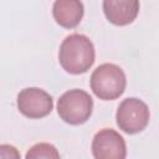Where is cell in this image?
<instances>
[{"mask_svg": "<svg viewBox=\"0 0 159 159\" xmlns=\"http://www.w3.org/2000/svg\"><path fill=\"white\" fill-rule=\"evenodd\" d=\"M25 159H61L57 148L46 142L34 144L25 155Z\"/></svg>", "mask_w": 159, "mask_h": 159, "instance_id": "9", "label": "cell"}, {"mask_svg": "<svg viewBox=\"0 0 159 159\" xmlns=\"http://www.w3.org/2000/svg\"><path fill=\"white\" fill-rule=\"evenodd\" d=\"M150 112L145 102L129 97L123 99L116 113V122L119 129L127 134H135L145 129L149 123Z\"/></svg>", "mask_w": 159, "mask_h": 159, "instance_id": "4", "label": "cell"}, {"mask_svg": "<svg viewBox=\"0 0 159 159\" xmlns=\"http://www.w3.org/2000/svg\"><path fill=\"white\" fill-rule=\"evenodd\" d=\"M103 12L107 20L116 26L132 24L139 14V1L137 0H104Z\"/></svg>", "mask_w": 159, "mask_h": 159, "instance_id": "7", "label": "cell"}, {"mask_svg": "<svg viewBox=\"0 0 159 159\" xmlns=\"http://www.w3.org/2000/svg\"><path fill=\"white\" fill-rule=\"evenodd\" d=\"M17 109L30 119H40L51 113L53 109L52 97L42 88L27 87L17 94Z\"/></svg>", "mask_w": 159, "mask_h": 159, "instance_id": "5", "label": "cell"}, {"mask_svg": "<svg viewBox=\"0 0 159 159\" xmlns=\"http://www.w3.org/2000/svg\"><path fill=\"white\" fill-rule=\"evenodd\" d=\"M92 154L94 159H125V140L117 130L103 128L92 139Z\"/></svg>", "mask_w": 159, "mask_h": 159, "instance_id": "6", "label": "cell"}, {"mask_svg": "<svg viewBox=\"0 0 159 159\" xmlns=\"http://www.w3.org/2000/svg\"><path fill=\"white\" fill-rule=\"evenodd\" d=\"M93 111V99L83 89L73 88L66 91L57 101V113L60 118L71 124L80 125L86 123Z\"/></svg>", "mask_w": 159, "mask_h": 159, "instance_id": "3", "label": "cell"}, {"mask_svg": "<svg viewBox=\"0 0 159 159\" xmlns=\"http://www.w3.org/2000/svg\"><path fill=\"white\" fill-rule=\"evenodd\" d=\"M0 159H21L19 150L10 144L0 145Z\"/></svg>", "mask_w": 159, "mask_h": 159, "instance_id": "10", "label": "cell"}, {"mask_svg": "<svg viewBox=\"0 0 159 159\" xmlns=\"http://www.w3.org/2000/svg\"><path fill=\"white\" fill-rule=\"evenodd\" d=\"M96 51L93 42L82 34H71L65 37L58 50V61L62 68L71 75L87 72L94 63Z\"/></svg>", "mask_w": 159, "mask_h": 159, "instance_id": "1", "label": "cell"}, {"mask_svg": "<svg viewBox=\"0 0 159 159\" xmlns=\"http://www.w3.org/2000/svg\"><path fill=\"white\" fill-rule=\"evenodd\" d=\"M91 89L103 101H113L119 98L127 86L124 71L114 63H102L91 75Z\"/></svg>", "mask_w": 159, "mask_h": 159, "instance_id": "2", "label": "cell"}, {"mask_svg": "<svg viewBox=\"0 0 159 159\" xmlns=\"http://www.w3.org/2000/svg\"><path fill=\"white\" fill-rule=\"evenodd\" d=\"M84 14L83 4L78 0H57L52 6V15L56 22L65 29L76 27Z\"/></svg>", "mask_w": 159, "mask_h": 159, "instance_id": "8", "label": "cell"}]
</instances>
